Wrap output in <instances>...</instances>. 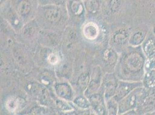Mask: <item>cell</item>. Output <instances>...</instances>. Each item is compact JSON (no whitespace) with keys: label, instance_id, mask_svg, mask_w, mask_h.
Segmentation results:
<instances>
[{"label":"cell","instance_id":"6da1fadb","mask_svg":"<svg viewBox=\"0 0 155 115\" xmlns=\"http://www.w3.org/2000/svg\"><path fill=\"white\" fill-rule=\"evenodd\" d=\"M147 57L141 46H130L123 53L117 64L118 77L122 80L142 81Z\"/></svg>","mask_w":155,"mask_h":115},{"label":"cell","instance_id":"7a4b0ae2","mask_svg":"<svg viewBox=\"0 0 155 115\" xmlns=\"http://www.w3.org/2000/svg\"><path fill=\"white\" fill-rule=\"evenodd\" d=\"M136 109L138 115H149L155 112V88L143 87Z\"/></svg>","mask_w":155,"mask_h":115},{"label":"cell","instance_id":"3957f363","mask_svg":"<svg viewBox=\"0 0 155 115\" xmlns=\"http://www.w3.org/2000/svg\"><path fill=\"white\" fill-rule=\"evenodd\" d=\"M143 89V86L138 87L119 101L118 102V114H124L130 110L136 109Z\"/></svg>","mask_w":155,"mask_h":115},{"label":"cell","instance_id":"277c9868","mask_svg":"<svg viewBox=\"0 0 155 115\" xmlns=\"http://www.w3.org/2000/svg\"><path fill=\"white\" fill-rule=\"evenodd\" d=\"M143 86L142 81H129L122 80L118 81L116 93L112 97L117 102L122 100L133 90Z\"/></svg>","mask_w":155,"mask_h":115},{"label":"cell","instance_id":"5b68a950","mask_svg":"<svg viewBox=\"0 0 155 115\" xmlns=\"http://www.w3.org/2000/svg\"><path fill=\"white\" fill-rule=\"evenodd\" d=\"M118 81L112 74H107L103 78L104 96L107 100L112 98L116 93Z\"/></svg>","mask_w":155,"mask_h":115},{"label":"cell","instance_id":"8992f818","mask_svg":"<svg viewBox=\"0 0 155 115\" xmlns=\"http://www.w3.org/2000/svg\"><path fill=\"white\" fill-rule=\"evenodd\" d=\"M149 31L147 26H140L131 33L129 44L130 46L137 47L141 45Z\"/></svg>","mask_w":155,"mask_h":115},{"label":"cell","instance_id":"52a82bcc","mask_svg":"<svg viewBox=\"0 0 155 115\" xmlns=\"http://www.w3.org/2000/svg\"><path fill=\"white\" fill-rule=\"evenodd\" d=\"M141 46L147 58L155 56V33L153 30H149L146 38Z\"/></svg>","mask_w":155,"mask_h":115},{"label":"cell","instance_id":"ba28073f","mask_svg":"<svg viewBox=\"0 0 155 115\" xmlns=\"http://www.w3.org/2000/svg\"><path fill=\"white\" fill-rule=\"evenodd\" d=\"M131 33L127 28H122L116 30L112 36L113 42L119 46H122L129 42Z\"/></svg>","mask_w":155,"mask_h":115},{"label":"cell","instance_id":"9c48e42d","mask_svg":"<svg viewBox=\"0 0 155 115\" xmlns=\"http://www.w3.org/2000/svg\"><path fill=\"white\" fill-rule=\"evenodd\" d=\"M89 101L96 112L99 115H105L106 107L104 102L103 96L100 94L91 95L89 97Z\"/></svg>","mask_w":155,"mask_h":115},{"label":"cell","instance_id":"30bf717a","mask_svg":"<svg viewBox=\"0 0 155 115\" xmlns=\"http://www.w3.org/2000/svg\"><path fill=\"white\" fill-rule=\"evenodd\" d=\"M101 81V71L99 67H96L91 74V79L87 87L86 93L91 94L98 89Z\"/></svg>","mask_w":155,"mask_h":115},{"label":"cell","instance_id":"8fae6325","mask_svg":"<svg viewBox=\"0 0 155 115\" xmlns=\"http://www.w3.org/2000/svg\"><path fill=\"white\" fill-rule=\"evenodd\" d=\"M55 90L60 97L67 100H71L72 96V89L70 85L67 83H62L56 84L55 86Z\"/></svg>","mask_w":155,"mask_h":115},{"label":"cell","instance_id":"7c38bea8","mask_svg":"<svg viewBox=\"0 0 155 115\" xmlns=\"http://www.w3.org/2000/svg\"><path fill=\"white\" fill-rule=\"evenodd\" d=\"M103 58L106 64L110 66H114L117 62L118 55L114 49L107 48L103 51Z\"/></svg>","mask_w":155,"mask_h":115},{"label":"cell","instance_id":"4fadbf2b","mask_svg":"<svg viewBox=\"0 0 155 115\" xmlns=\"http://www.w3.org/2000/svg\"><path fill=\"white\" fill-rule=\"evenodd\" d=\"M142 82L145 88L155 89V69L145 71Z\"/></svg>","mask_w":155,"mask_h":115},{"label":"cell","instance_id":"5bb4252c","mask_svg":"<svg viewBox=\"0 0 155 115\" xmlns=\"http://www.w3.org/2000/svg\"><path fill=\"white\" fill-rule=\"evenodd\" d=\"M84 33L86 38L93 40L98 36V29L95 24L90 23L84 26Z\"/></svg>","mask_w":155,"mask_h":115},{"label":"cell","instance_id":"9a60e30c","mask_svg":"<svg viewBox=\"0 0 155 115\" xmlns=\"http://www.w3.org/2000/svg\"><path fill=\"white\" fill-rule=\"evenodd\" d=\"M46 19L49 21L56 23L58 22L61 17L60 11L56 8H49L45 13Z\"/></svg>","mask_w":155,"mask_h":115},{"label":"cell","instance_id":"2e32d148","mask_svg":"<svg viewBox=\"0 0 155 115\" xmlns=\"http://www.w3.org/2000/svg\"><path fill=\"white\" fill-rule=\"evenodd\" d=\"M31 5L27 0L20 1L18 5V11L21 16H26L30 12Z\"/></svg>","mask_w":155,"mask_h":115},{"label":"cell","instance_id":"e0dca14e","mask_svg":"<svg viewBox=\"0 0 155 115\" xmlns=\"http://www.w3.org/2000/svg\"><path fill=\"white\" fill-rule=\"evenodd\" d=\"M90 75L87 72L82 73L79 76L77 81V85L79 89L82 91L86 90L90 82Z\"/></svg>","mask_w":155,"mask_h":115},{"label":"cell","instance_id":"ac0fdd59","mask_svg":"<svg viewBox=\"0 0 155 115\" xmlns=\"http://www.w3.org/2000/svg\"><path fill=\"white\" fill-rule=\"evenodd\" d=\"M71 10L75 16H80L84 12V7L79 0H74L71 2Z\"/></svg>","mask_w":155,"mask_h":115},{"label":"cell","instance_id":"d6986e66","mask_svg":"<svg viewBox=\"0 0 155 115\" xmlns=\"http://www.w3.org/2000/svg\"><path fill=\"white\" fill-rule=\"evenodd\" d=\"M85 8L89 12L95 14L98 12L100 5L97 0H87L85 2Z\"/></svg>","mask_w":155,"mask_h":115},{"label":"cell","instance_id":"ffe728a7","mask_svg":"<svg viewBox=\"0 0 155 115\" xmlns=\"http://www.w3.org/2000/svg\"><path fill=\"white\" fill-rule=\"evenodd\" d=\"M107 107L109 115H117L118 113V102H117L113 98L108 100Z\"/></svg>","mask_w":155,"mask_h":115},{"label":"cell","instance_id":"44dd1931","mask_svg":"<svg viewBox=\"0 0 155 115\" xmlns=\"http://www.w3.org/2000/svg\"><path fill=\"white\" fill-rule=\"evenodd\" d=\"M74 104L79 108L87 109L90 107L91 103L84 96H80L76 97L74 101Z\"/></svg>","mask_w":155,"mask_h":115},{"label":"cell","instance_id":"7402d4cb","mask_svg":"<svg viewBox=\"0 0 155 115\" xmlns=\"http://www.w3.org/2000/svg\"><path fill=\"white\" fill-rule=\"evenodd\" d=\"M152 69H155V55L150 58H147L145 64V71Z\"/></svg>","mask_w":155,"mask_h":115},{"label":"cell","instance_id":"603a6c76","mask_svg":"<svg viewBox=\"0 0 155 115\" xmlns=\"http://www.w3.org/2000/svg\"><path fill=\"white\" fill-rule=\"evenodd\" d=\"M33 26L34 25L31 23H28V24L26 25L23 30L24 35L27 36H30L32 35V34L34 33V31H35V26Z\"/></svg>","mask_w":155,"mask_h":115},{"label":"cell","instance_id":"cb8c5ba5","mask_svg":"<svg viewBox=\"0 0 155 115\" xmlns=\"http://www.w3.org/2000/svg\"><path fill=\"white\" fill-rule=\"evenodd\" d=\"M122 3V0H110V8L112 12H116L120 8Z\"/></svg>","mask_w":155,"mask_h":115},{"label":"cell","instance_id":"d4e9b609","mask_svg":"<svg viewBox=\"0 0 155 115\" xmlns=\"http://www.w3.org/2000/svg\"><path fill=\"white\" fill-rule=\"evenodd\" d=\"M18 101L16 99H11L7 102V107L10 110H13L16 109Z\"/></svg>","mask_w":155,"mask_h":115},{"label":"cell","instance_id":"484cf974","mask_svg":"<svg viewBox=\"0 0 155 115\" xmlns=\"http://www.w3.org/2000/svg\"><path fill=\"white\" fill-rule=\"evenodd\" d=\"M48 58L49 62L52 64H56L58 62V57L55 54H51Z\"/></svg>","mask_w":155,"mask_h":115},{"label":"cell","instance_id":"4316f807","mask_svg":"<svg viewBox=\"0 0 155 115\" xmlns=\"http://www.w3.org/2000/svg\"><path fill=\"white\" fill-rule=\"evenodd\" d=\"M57 105L58 107V108L63 109V110H68L70 108V107L68 104H67V103L61 101H57Z\"/></svg>","mask_w":155,"mask_h":115},{"label":"cell","instance_id":"83f0119b","mask_svg":"<svg viewBox=\"0 0 155 115\" xmlns=\"http://www.w3.org/2000/svg\"><path fill=\"white\" fill-rule=\"evenodd\" d=\"M65 1V0H53V2L58 5H62L64 3Z\"/></svg>","mask_w":155,"mask_h":115},{"label":"cell","instance_id":"f1b7e54d","mask_svg":"<svg viewBox=\"0 0 155 115\" xmlns=\"http://www.w3.org/2000/svg\"><path fill=\"white\" fill-rule=\"evenodd\" d=\"M152 115H155V112H154L153 113H152Z\"/></svg>","mask_w":155,"mask_h":115}]
</instances>
